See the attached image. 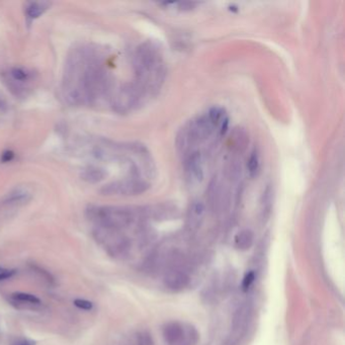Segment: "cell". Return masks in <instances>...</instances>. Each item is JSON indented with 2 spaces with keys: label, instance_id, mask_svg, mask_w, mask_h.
<instances>
[{
  "label": "cell",
  "instance_id": "obj_1",
  "mask_svg": "<svg viewBox=\"0 0 345 345\" xmlns=\"http://www.w3.org/2000/svg\"><path fill=\"white\" fill-rule=\"evenodd\" d=\"M163 336L168 345H195L198 340V333L192 326L179 322L168 323Z\"/></svg>",
  "mask_w": 345,
  "mask_h": 345
},
{
  "label": "cell",
  "instance_id": "obj_2",
  "mask_svg": "<svg viewBox=\"0 0 345 345\" xmlns=\"http://www.w3.org/2000/svg\"><path fill=\"white\" fill-rule=\"evenodd\" d=\"M149 188V184L146 181L139 179H130L122 181H115L105 185L101 192L105 195L112 194H123V195H135L145 192Z\"/></svg>",
  "mask_w": 345,
  "mask_h": 345
},
{
  "label": "cell",
  "instance_id": "obj_3",
  "mask_svg": "<svg viewBox=\"0 0 345 345\" xmlns=\"http://www.w3.org/2000/svg\"><path fill=\"white\" fill-rule=\"evenodd\" d=\"M184 168L187 178L192 182H200L203 179V169L201 155L197 151H192L186 155L184 160Z\"/></svg>",
  "mask_w": 345,
  "mask_h": 345
},
{
  "label": "cell",
  "instance_id": "obj_4",
  "mask_svg": "<svg viewBox=\"0 0 345 345\" xmlns=\"http://www.w3.org/2000/svg\"><path fill=\"white\" fill-rule=\"evenodd\" d=\"M165 284L168 288L173 289V290H179L184 288L189 281V277L186 273L179 271V270H175V271H170L165 279Z\"/></svg>",
  "mask_w": 345,
  "mask_h": 345
},
{
  "label": "cell",
  "instance_id": "obj_5",
  "mask_svg": "<svg viewBox=\"0 0 345 345\" xmlns=\"http://www.w3.org/2000/svg\"><path fill=\"white\" fill-rule=\"evenodd\" d=\"M231 148L233 151L242 152L248 144V136L243 128H236L230 138Z\"/></svg>",
  "mask_w": 345,
  "mask_h": 345
},
{
  "label": "cell",
  "instance_id": "obj_6",
  "mask_svg": "<svg viewBox=\"0 0 345 345\" xmlns=\"http://www.w3.org/2000/svg\"><path fill=\"white\" fill-rule=\"evenodd\" d=\"M205 207L204 204L200 201H195L192 203L189 209V214H188V223L190 227L196 228L202 221V218L204 215Z\"/></svg>",
  "mask_w": 345,
  "mask_h": 345
},
{
  "label": "cell",
  "instance_id": "obj_7",
  "mask_svg": "<svg viewBox=\"0 0 345 345\" xmlns=\"http://www.w3.org/2000/svg\"><path fill=\"white\" fill-rule=\"evenodd\" d=\"M253 239L254 235L250 230H243L235 237V245L238 249L246 250L252 246Z\"/></svg>",
  "mask_w": 345,
  "mask_h": 345
},
{
  "label": "cell",
  "instance_id": "obj_8",
  "mask_svg": "<svg viewBox=\"0 0 345 345\" xmlns=\"http://www.w3.org/2000/svg\"><path fill=\"white\" fill-rule=\"evenodd\" d=\"M105 176V172L97 167H88L83 170L81 173V177L83 180L90 182V183H96L100 180H102Z\"/></svg>",
  "mask_w": 345,
  "mask_h": 345
},
{
  "label": "cell",
  "instance_id": "obj_9",
  "mask_svg": "<svg viewBox=\"0 0 345 345\" xmlns=\"http://www.w3.org/2000/svg\"><path fill=\"white\" fill-rule=\"evenodd\" d=\"M11 297L16 300V301H21V303H26V304H30V305H38L40 304V299L35 296L34 294L31 293H27V292H13L11 294Z\"/></svg>",
  "mask_w": 345,
  "mask_h": 345
},
{
  "label": "cell",
  "instance_id": "obj_10",
  "mask_svg": "<svg viewBox=\"0 0 345 345\" xmlns=\"http://www.w3.org/2000/svg\"><path fill=\"white\" fill-rule=\"evenodd\" d=\"M47 9V4L39 2H32L26 7V14L29 18H37Z\"/></svg>",
  "mask_w": 345,
  "mask_h": 345
},
{
  "label": "cell",
  "instance_id": "obj_11",
  "mask_svg": "<svg viewBox=\"0 0 345 345\" xmlns=\"http://www.w3.org/2000/svg\"><path fill=\"white\" fill-rule=\"evenodd\" d=\"M247 169L249 172V175L251 177H255L259 171V156L257 152H252L248 162H247Z\"/></svg>",
  "mask_w": 345,
  "mask_h": 345
},
{
  "label": "cell",
  "instance_id": "obj_12",
  "mask_svg": "<svg viewBox=\"0 0 345 345\" xmlns=\"http://www.w3.org/2000/svg\"><path fill=\"white\" fill-rule=\"evenodd\" d=\"M207 117L211 121V123L215 126L217 124L222 122L225 118L224 109L222 107H219V106H213L209 109V111L207 113Z\"/></svg>",
  "mask_w": 345,
  "mask_h": 345
},
{
  "label": "cell",
  "instance_id": "obj_13",
  "mask_svg": "<svg viewBox=\"0 0 345 345\" xmlns=\"http://www.w3.org/2000/svg\"><path fill=\"white\" fill-rule=\"evenodd\" d=\"M271 203H272V189L270 186H267L264 193H263V212L265 213L266 211H269L271 208Z\"/></svg>",
  "mask_w": 345,
  "mask_h": 345
},
{
  "label": "cell",
  "instance_id": "obj_14",
  "mask_svg": "<svg viewBox=\"0 0 345 345\" xmlns=\"http://www.w3.org/2000/svg\"><path fill=\"white\" fill-rule=\"evenodd\" d=\"M27 195H28L27 192L24 191L23 189H16L15 191H13L12 193L9 194L8 200H9V201H14V202H16V201H21V200L26 199Z\"/></svg>",
  "mask_w": 345,
  "mask_h": 345
},
{
  "label": "cell",
  "instance_id": "obj_15",
  "mask_svg": "<svg viewBox=\"0 0 345 345\" xmlns=\"http://www.w3.org/2000/svg\"><path fill=\"white\" fill-rule=\"evenodd\" d=\"M10 74L13 77V79L18 81H25L28 78V73L21 68H13Z\"/></svg>",
  "mask_w": 345,
  "mask_h": 345
},
{
  "label": "cell",
  "instance_id": "obj_16",
  "mask_svg": "<svg viewBox=\"0 0 345 345\" xmlns=\"http://www.w3.org/2000/svg\"><path fill=\"white\" fill-rule=\"evenodd\" d=\"M74 305L81 309V310H85V311H90L93 308V304L87 299H83V298H76L74 299Z\"/></svg>",
  "mask_w": 345,
  "mask_h": 345
},
{
  "label": "cell",
  "instance_id": "obj_17",
  "mask_svg": "<svg viewBox=\"0 0 345 345\" xmlns=\"http://www.w3.org/2000/svg\"><path fill=\"white\" fill-rule=\"evenodd\" d=\"M14 274H15L14 269H8V268L0 266V281L8 279V278L12 277Z\"/></svg>",
  "mask_w": 345,
  "mask_h": 345
},
{
  "label": "cell",
  "instance_id": "obj_18",
  "mask_svg": "<svg viewBox=\"0 0 345 345\" xmlns=\"http://www.w3.org/2000/svg\"><path fill=\"white\" fill-rule=\"evenodd\" d=\"M14 158V153L11 151V150H6L4 151L2 154H1V162L3 163H7V162H10L12 161V159Z\"/></svg>",
  "mask_w": 345,
  "mask_h": 345
},
{
  "label": "cell",
  "instance_id": "obj_19",
  "mask_svg": "<svg viewBox=\"0 0 345 345\" xmlns=\"http://www.w3.org/2000/svg\"><path fill=\"white\" fill-rule=\"evenodd\" d=\"M254 273H252V272H250V273H248L246 276H245V278H244V281H243V288L246 290V289H248L250 286H251V284L253 283V281H254Z\"/></svg>",
  "mask_w": 345,
  "mask_h": 345
},
{
  "label": "cell",
  "instance_id": "obj_20",
  "mask_svg": "<svg viewBox=\"0 0 345 345\" xmlns=\"http://www.w3.org/2000/svg\"><path fill=\"white\" fill-rule=\"evenodd\" d=\"M36 342L33 341V340H30V339H26V338H22V339H19L9 345H35Z\"/></svg>",
  "mask_w": 345,
  "mask_h": 345
}]
</instances>
